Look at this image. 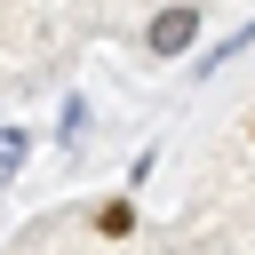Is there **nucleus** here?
I'll list each match as a JSON object with an SVG mask.
<instances>
[{"instance_id":"1","label":"nucleus","mask_w":255,"mask_h":255,"mask_svg":"<svg viewBox=\"0 0 255 255\" xmlns=\"http://www.w3.org/2000/svg\"><path fill=\"white\" fill-rule=\"evenodd\" d=\"M191 40H199V16L191 8H159L151 16V56H183Z\"/></svg>"},{"instance_id":"2","label":"nucleus","mask_w":255,"mask_h":255,"mask_svg":"<svg viewBox=\"0 0 255 255\" xmlns=\"http://www.w3.org/2000/svg\"><path fill=\"white\" fill-rule=\"evenodd\" d=\"M88 223H96L104 239H128V231H135V207H128V199H104V207H96Z\"/></svg>"},{"instance_id":"3","label":"nucleus","mask_w":255,"mask_h":255,"mask_svg":"<svg viewBox=\"0 0 255 255\" xmlns=\"http://www.w3.org/2000/svg\"><path fill=\"white\" fill-rule=\"evenodd\" d=\"M16 151H24V143H16V135H0V175L16 167Z\"/></svg>"}]
</instances>
